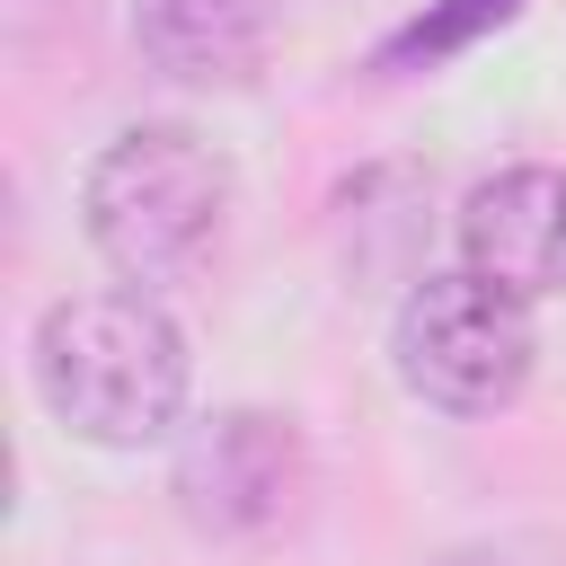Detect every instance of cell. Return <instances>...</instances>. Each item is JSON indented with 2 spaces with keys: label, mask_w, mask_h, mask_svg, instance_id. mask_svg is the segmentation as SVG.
Segmentation results:
<instances>
[{
  "label": "cell",
  "mask_w": 566,
  "mask_h": 566,
  "mask_svg": "<svg viewBox=\"0 0 566 566\" xmlns=\"http://www.w3.org/2000/svg\"><path fill=\"white\" fill-rule=\"evenodd\" d=\"M35 398L62 433L142 451L186 416V336L150 292H71L35 318Z\"/></svg>",
  "instance_id": "6da1fadb"
},
{
  "label": "cell",
  "mask_w": 566,
  "mask_h": 566,
  "mask_svg": "<svg viewBox=\"0 0 566 566\" xmlns=\"http://www.w3.org/2000/svg\"><path fill=\"white\" fill-rule=\"evenodd\" d=\"M80 221L124 283H177L230 221V159L186 124H133L88 159Z\"/></svg>",
  "instance_id": "7a4b0ae2"
},
{
  "label": "cell",
  "mask_w": 566,
  "mask_h": 566,
  "mask_svg": "<svg viewBox=\"0 0 566 566\" xmlns=\"http://www.w3.org/2000/svg\"><path fill=\"white\" fill-rule=\"evenodd\" d=\"M389 354H398V380L442 407V416H495L522 398L531 380V301H513L504 283L486 274H416L407 301H398V327H389Z\"/></svg>",
  "instance_id": "3957f363"
},
{
  "label": "cell",
  "mask_w": 566,
  "mask_h": 566,
  "mask_svg": "<svg viewBox=\"0 0 566 566\" xmlns=\"http://www.w3.org/2000/svg\"><path fill=\"white\" fill-rule=\"evenodd\" d=\"M310 486V451L301 424L274 407H212L203 424H186L168 495L203 539H256L274 531Z\"/></svg>",
  "instance_id": "277c9868"
},
{
  "label": "cell",
  "mask_w": 566,
  "mask_h": 566,
  "mask_svg": "<svg viewBox=\"0 0 566 566\" xmlns=\"http://www.w3.org/2000/svg\"><path fill=\"white\" fill-rule=\"evenodd\" d=\"M460 265L504 283L513 301L566 292V168H495L460 203Z\"/></svg>",
  "instance_id": "5b68a950"
},
{
  "label": "cell",
  "mask_w": 566,
  "mask_h": 566,
  "mask_svg": "<svg viewBox=\"0 0 566 566\" xmlns=\"http://www.w3.org/2000/svg\"><path fill=\"white\" fill-rule=\"evenodd\" d=\"M283 0H142L133 9V44L159 80L186 88H248L274 53Z\"/></svg>",
  "instance_id": "8992f818"
},
{
  "label": "cell",
  "mask_w": 566,
  "mask_h": 566,
  "mask_svg": "<svg viewBox=\"0 0 566 566\" xmlns=\"http://www.w3.org/2000/svg\"><path fill=\"white\" fill-rule=\"evenodd\" d=\"M513 9H522V0H433L424 18H407V27L380 44V71H433V62L469 53L478 35H495Z\"/></svg>",
  "instance_id": "52a82bcc"
},
{
  "label": "cell",
  "mask_w": 566,
  "mask_h": 566,
  "mask_svg": "<svg viewBox=\"0 0 566 566\" xmlns=\"http://www.w3.org/2000/svg\"><path fill=\"white\" fill-rule=\"evenodd\" d=\"M433 566H504V557H478V548H451V557H433Z\"/></svg>",
  "instance_id": "ba28073f"
}]
</instances>
